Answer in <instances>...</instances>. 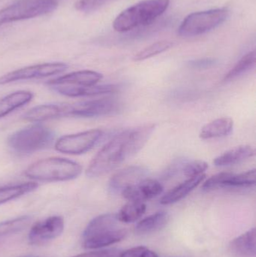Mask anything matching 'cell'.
<instances>
[{
  "instance_id": "6da1fadb",
  "label": "cell",
  "mask_w": 256,
  "mask_h": 257,
  "mask_svg": "<svg viewBox=\"0 0 256 257\" xmlns=\"http://www.w3.org/2000/svg\"><path fill=\"white\" fill-rule=\"evenodd\" d=\"M155 128L156 125L150 123L128 128L116 135L93 157L86 171L87 176H103L136 155L148 142Z\"/></svg>"
},
{
  "instance_id": "7a4b0ae2",
  "label": "cell",
  "mask_w": 256,
  "mask_h": 257,
  "mask_svg": "<svg viewBox=\"0 0 256 257\" xmlns=\"http://www.w3.org/2000/svg\"><path fill=\"white\" fill-rule=\"evenodd\" d=\"M170 0H144L125 9L114 20L113 27L120 33L152 24L163 15Z\"/></svg>"
},
{
  "instance_id": "3957f363",
  "label": "cell",
  "mask_w": 256,
  "mask_h": 257,
  "mask_svg": "<svg viewBox=\"0 0 256 257\" xmlns=\"http://www.w3.org/2000/svg\"><path fill=\"white\" fill-rule=\"evenodd\" d=\"M82 170V166L73 160L50 157L30 165L24 174L35 181L60 182L75 179L81 175Z\"/></svg>"
},
{
  "instance_id": "277c9868",
  "label": "cell",
  "mask_w": 256,
  "mask_h": 257,
  "mask_svg": "<svg viewBox=\"0 0 256 257\" xmlns=\"http://www.w3.org/2000/svg\"><path fill=\"white\" fill-rule=\"evenodd\" d=\"M54 139V134L51 128L36 123L11 135L8 139V145L15 154L28 155L48 148Z\"/></svg>"
},
{
  "instance_id": "5b68a950",
  "label": "cell",
  "mask_w": 256,
  "mask_h": 257,
  "mask_svg": "<svg viewBox=\"0 0 256 257\" xmlns=\"http://www.w3.org/2000/svg\"><path fill=\"white\" fill-rule=\"evenodd\" d=\"M228 11L225 9H210L188 15L179 27L177 33L183 37H193L214 30L226 21Z\"/></svg>"
},
{
  "instance_id": "8992f818",
  "label": "cell",
  "mask_w": 256,
  "mask_h": 257,
  "mask_svg": "<svg viewBox=\"0 0 256 257\" xmlns=\"http://www.w3.org/2000/svg\"><path fill=\"white\" fill-rule=\"evenodd\" d=\"M58 5L57 0H20L0 10V26L47 15Z\"/></svg>"
},
{
  "instance_id": "52a82bcc",
  "label": "cell",
  "mask_w": 256,
  "mask_h": 257,
  "mask_svg": "<svg viewBox=\"0 0 256 257\" xmlns=\"http://www.w3.org/2000/svg\"><path fill=\"white\" fill-rule=\"evenodd\" d=\"M103 136L102 130H87L62 136L55 144L56 151L69 155H81L93 149Z\"/></svg>"
},
{
  "instance_id": "ba28073f",
  "label": "cell",
  "mask_w": 256,
  "mask_h": 257,
  "mask_svg": "<svg viewBox=\"0 0 256 257\" xmlns=\"http://www.w3.org/2000/svg\"><path fill=\"white\" fill-rule=\"evenodd\" d=\"M121 110L122 104L119 101L102 98L68 104V117H102L118 114Z\"/></svg>"
},
{
  "instance_id": "9c48e42d",
  "label": "cell",
  "mask_w": 256,
  "mask_h": 257,
  "mask_svg": "<svg viewBox=\"0 0 256 257\" xmlns=\"http://www.w3.org/2000/svg\"><path fill=\"white\" fill-rule=\"evenodd\" d=\"M68 66L63 63H47L17 69L0 77V85L24 80L39 79L63 73Z\"/></svg>"
},
{
  "instance_id": "30bf717a",
  "label": "cell",
  "mask_w": 256,
  "mask_h": 257,
  "mask_svg": "<svg viewBox=\"0 0 256 257\" xmlns=\"http://www.w3.org/2000/svg\"><path fill=\"white\" fill-rule=\"evenodd\" d=\"M64 220L60 216H53L36 223L30 229L29 241L33 245H42L55 239L63 233Z\"/></svg>"
},
{
  "instance_id": "8fae6325",
  "label": "cell",
  "mask_w": 256,
  "mask_h": 257,
  "mask_svg": "<svg viewBox=\"0 0 256 257\" xmlns=\"http://www.w3.org/2000/svg\"><path fill=\"white\" fill-rule=\"evenodd\" d=\"M148 169L144 166H132L119 171L109 181V189L113 193H121L123 190L145 179Z\"/></svg>"
},
{
  "instance_id": "7c38bea8",
  "label": "cell",
  "mask_w": 256,
  "mask_h": 257,
  "mask_svg": "<svg viewBox=\"0 0 256 257\" xmlns=\"http://www.w3.org/2000/svg\"><path fill=\"white\" fill-rule=\"evenodd\" d=\"M163 190V186L157 180L145 178L138 184L125 189L121 194L128 201L144 202L159 196Z\"/></svg>"
},
{
  "instance_id": "4fadbf2b",
  "label": "cell",
  "mask_w": 256,
  "mask_h": 257,
  "mask_svg": "<svg viewBox=\"0 0 256 257\" xmlns=\"http://www.w3.org/2000/svg\"><path fill=\"white\" fill-rule=\"evenodd\" d=\"M54 91L69 97H82V96H99V95L114 93L119 87L114 84L104 85L72 86L58 85L51 87Z\"/></svg>"
},
{
  "instance_id": "5bb4252c",
  "label": "cell",
  "mask_w": 256,
  "mask_h": 257,
  "mask_svg": "<svg viewBox=\"0 0 256 257\" xmlns=\"http://www.w3.org/2000/svg\"><path fill=\"white\" fill-rule=\"evenodd\" d=\"M68 117V104H45L31 108L23 118L32 123H41L52 119Z\"/></svg>"
},
{
  "instance_id": "9a60e30c",
  "label": "cell",
  "mask_w": 256,
  "mask_h": 257,
  "mask_svg": "<svg viewBox=\"0 0 256 257\" xmlns=\"http://www.w3.org/2000/svg\"><path fill=\"white\" fill-rule=\"evenodd\" d=\"M102 78L103 75L102 74L95 71H78L50 80L47 84L50 87L58 85L92 86L96 85Z\"/></svg>"
},
{
  "instance_id": "2e32d148",
  "label": "cell",
  "mask_w": 256,
  "mask_h": 257,
  "mask_svg": "<svg viewBox=\"0 0 256 257\" xmlns=\"http://www.w3.org/2000/svg\"><path fill=\"white\" fill-rule=\"evenodd\" d=\"M117 214H104L93 218L83 232V240L108 233L117 228Z\"/></svg>"
},
{
  "instance_id": "e0dca14e",
  "label": "cell",
  "mask_w": 256,
  "mask_h": 257,
  "mask_svg": "<svg viewBox=\"0 0 256 257\" xmlns=\"http://www.w3.org/2000/svg\"><path fill=\"white\" fill-rule=\"evenodd\" d=\"M205 178V174H203L198 176L188 178L187 180L168 191L166 194L164 195L161 198L160 203L162 205H168L182 200L186 196H187L192 190H195L201 182H203Z\"/></svg>"
},
{
  "instance_id": "ac0fdd59",
  "label": "cell",
  "mask_w": 256,
  "mask_h": 257,
  "mask_svg": "<svg viewBox=\"0 0 256 257\" xmlns=\"http://www.w3.org/2000/svg\"><path fill=\"white\" fill-rule=\"evenodd\" d=\"M255 154V149L252 147L240 145L221 154L214 159L213 163L217 167L234 166L254 157Z\"/></svg>"
},
{
  "instance_id": "d6986e66",
  "label": "cell",
  "mask_w": 256,
  "mask_h": 257,
  "mask_svg": "<svg viewBox=\"0 0 256 257\" xmlns=\"http://www.w3.org/2000/svg\"><path fill=\"white\" fill-rule=\"evenodd\" d=\"M34 95L27 90H18L0 98V118L6 117L33 100Z\"/></svg>"
},
{
  "instance_id": "ffe728a7",
  "label": "cell",
  "mask_w": 256,
  "mask_h": 257,
  "mask_svg": "<svg viewBox=\"0 0 256 257\" xmlns=\"http://www.w3.org/2000/svg\"><path fill=\"white\" fill-rule=\"evenodd\" d=\"M229 248L236 256H254L256 253L255 228L248 230L231 241Z\"/></svg>"
},
{
  "instance_id": "44dd1931",
  "label": "cell",
  "mask_w": 256,
  "mask_h": 257,
  "mask_svg": "<svg viewBox=\"0 0 256 257\" xmlns=\"http://www.w3.org/2000/svg\"><path fill=\"white\" fill-rule=\"evenodd\" d=\"M233 128L234 121L231 117H221L203 126L199 136L204 140L225 137L232 132Z\"/></svg>"
},
{
  "instance_id": "7402d4cb",
  "label": "cell",
  "mask_w": 256,
  "mask_h": 257,
  "mask_svg": "<svg viewBox=\"0 0 256 257\" xmlns=\"http://www.w3.org/2000/svg\"><path fill=\"white\" fill-rule=\"evenodd\" d=\"M170 216L165 211H159L148 216L137 223L135 228L138 235H147L163 229L169 221Z\"/></svg>"
},
{
  "instance_id": "603a6c76",
  "label": "cell",
  "mask_w": 256,
  "mask_h": 257,
  "mask_svg": "<svg viewBox=\"0 0 256 257\" xmlns=\"http://www.w3.org/2000/svg\"><path fill=\"white\" fill-rule=\"evenodd\" d=\"M126 235V230L117 229L103 235L83 240V245L86 249H100L120 242Z\"/></svg>"
},
{
  "instance_id": "cb8c5ba5",
  "label": "cell",
  "mask_w": 256,
  "mask_h": 257,
  "mask_svg": "<svg viewBox=\"0 0 256 257\" xmlns=\"http://www.w3.org/2000/svg\"><path fill=\"white\" fill-rule=\"evenodd\" d=\"M38 187L37 183L27 182L0 187V205L28 194L36 190Z\"/></svg>"
},
{
  "instance_id": "d4e9b609",
  "label": "cell",
  "mask_w": 256,
  "mask_h": 257,
  "mask_svg": "<svg viewBox=\"0 0 256 257\" xmlns=\"http://www.w3.org/2000/svg\"><path fill=\"white\" fill-rule=\"evenodd\" d=\"M147 210L144 202L129 201L117 214L118 221L125 223H133L141 218Z\"/></svg>"
},
{
  "instance_id": "484cf974",
  "label": "cell",
  "mask_w": 256,
  "mask_h": 257,
  "mask_svg": "<svg viewBox=\"0 0 256 257\" xmlns=\"http://www.w3.org/2000/svg\"><path fill=\"white\" fill-rule=\"evenodd\" d=\"M255 51H250L246 55L243 56L239 60L238 63L225 75L223 81L228 82V81H232V80L236 79V78L244 75L255 67Z\"/></svg>"
},
{
  "instance_id": "4316f807",
  "label": "cell",
  "mask_w": 256,
  "mask_h": 257,
  "mask_svg": "<svg viewBox=\"0 0 256 257\" xmlns=\"http://www.w3.org/2000/svg\"><path fill=\"white\" fill-rule=\"evenodd\" d=\"M30 216H22L0 223V239L24 230L31 223Z\"/></svg>"
},
{
  "instance_id": "83f0119b",
  "label": "cell",
  "mask_w": 256,
  "mask_h": 257,
  "mask_svg": "<svg viewBox=\"0 0 256 257\" xmlns=\"http://www.w3.org/2000/svg\"><path fill=\"white\" fill-rule=\"evenodd\" d=\"M255 184V169H252L240 174L231 173L225 181L224 188H246Z\"/></svg>"
},
{
  "instance_id": "f1b7e54d",
  "label": "cell",
  "mask_w": 256,
  "mask_h": 257,
  "mask_svg": "<svg viewBox=\"0 0 256 257\" xmlns=\"http://www.w3.org/2000/svg\"><path fill=\"white\" fill-rule=\"evenodd\" d=\"M173 44L168 41H161V42H155L152 45H149L147 48L137 53L133 57V60L135 62L143 61L155 57L158 54H162L172 47Z\"/></svg>"
},
{
  "instance_id": "f546056e",
  "label": "cell",
  "mask_w": 256,
  "mask_h": 257,
  "mask_svg": "<svg viewBox=\"0 0 256 257\" xmlns=\"http://www.w3.org/2000/svg\"><path fill=\"white\" fill-rule=\"evenodd\" d=\"M208 169V165L203 160H188L183 171V175L186 178L198 176L203 175Z\"/></svg>"
},
{
  "instance_id": "4dcf8cb0",
  "label": "cell",
  "mask_w": 256,
  "mask_h": 257,
  "mask_svg": "<svg viewBox=\"0 0 256 257\" xmlns=\"http://www.w3.org/2000/svg\"><path fill=\"white\" fill-rule=\"evenodd\" d=\"M231 175V172H221L210 177L203 184L202 190L208 192L224 188L225 181Z\"/></svg>"
},
{
  "instance_id": "1f68e13d",
  "label": "cell",
  "mask_w": 256,
  "mask_h": 257,
  "mask_svg": "<svg viewBox=\"0 0 256 257\" xmlns=\"http://www.w3.org/2000/svg\"><path fill=\"white\" fill-rule=\"evenodd\" d=\"M188 160L186 159H179L173 162L170 166L167 167L165 171H164L162 178L164 180L172 179L177 175H183V169L185 165L187 163Z\"/></svg>"
},
{
  "instance_id": "d6a6232c",
  "label": "cell",
  "mask_w": 256,
  "mask_h": 257,
  "mask_svg": "<svg viewBox=\"0 0 256 257\" xmlns=\"http://www.w3.org/2000/svg\"><path fill=\"white\" fill-rule=\"evenodd\" d=\"M111 0H78L75 9L81 12H91L97 10Z\"/></svg>"
},
{
  "instance_id": "836d02e7",
  "label": "cell",
  "mask_w": 256,
  "mask_h": 257,
  "mask_svg": "<svg viewBox=\"0 0 256 257\" xmlns=\"http://www.w3.org/2000/svg\"><path fill=\"white\" fill-rule=\"evenodd\" d=\"M122 250L117 248L102 249L71 257H120Z\"/></svg>"
},
{
  "instance_id": "e575fe53",
  "label": "cell",
  "mask_w": 256,
  "mask_h": 257,
  "mask_svg": "<svg viewBox=\"0 0 256 257\" xmlns=\"http://www.w3.org/2000/svg\"><path fill=\"white\" fill-rule=\"evenodd\" d=\"M216 63V60L213 58H203L194 60L189 62V67L196 69H205L213 67Z\"/></svg>"
},
{
  "instance_id": "d590c367",
  "label": "cell",
  "mask_w": 256,
  "mask_h": 257,
  "mask_svg": "<svg viewBox=\"0 0 256 257\" xmlns=\"http://www.w3.org/2000/svg\"><path fill=\"white\" fill-rule=\"evenodd\" d=\"M147 247L138 246L126 250H122L120 257H142Z\"/></svg>"
},
{
  "instance_id": "8d00e7d4",
  "label": "cell",
  "mask_w": 256,
  "mask_h": 257,
  "mask_svg": "<svg viewBox=\"0 0 256 257\" xmlns=\"http://www.w3.org/2000/svg\"><path fill=\"white\" fill-rule=\"evenodd\" d=\"M142 257H159V256H158V254L156 252L147 248V250H146V251L144 252V255H143Z\"/></svg>"
}]
</instances>
